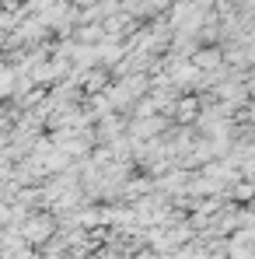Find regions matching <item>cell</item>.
Returning <instances> with one entry per match:
<instances>
[{
	"mask_svg": "<svg viewBox=\"0 0 255 259\" xmlns=\"http://www.w3.org/2000/svg\"><path fill=\"white\" fill-rule=\"evenodd\" d=\"M25 235L35 242V238H49L53 235V221L49 217H32L28 224H25Z\"/></svg>",
	"mask_w": 255,
	"mask_h": 259,
	"instance_id": "1",
	"label": "cell"
}]
</instances>
